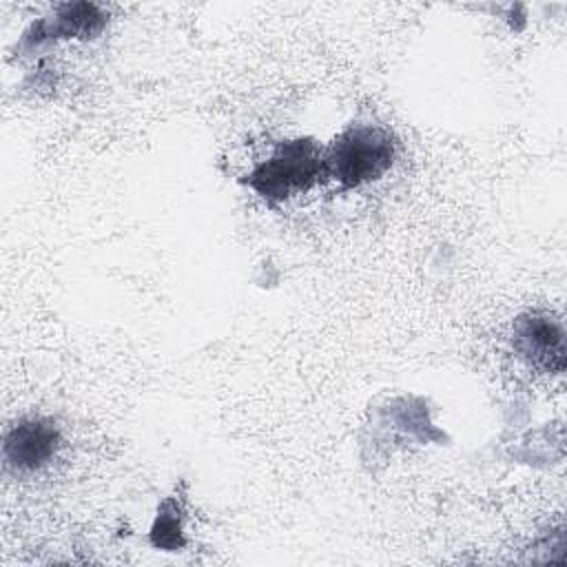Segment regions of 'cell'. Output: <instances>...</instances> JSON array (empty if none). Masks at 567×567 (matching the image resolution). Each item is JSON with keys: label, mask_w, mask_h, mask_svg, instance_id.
Returning a JSON list of instances; mask_svg holds the SVG:
<instances>
[{"label": "cell", "mask_w": 567, "mask_h": 567, "mask_svg": "<svg viewBox=\"0 0 567 567\" xmlns=\"http://www.w3.org/2000/svg\"><path fill=\"white\" fill-rule=\"evenodd\" d=\"M177 507L173 503H164L159 509V516L153 525V543L164 549H177L182 547V523L175 516Z\"/></svg>", "instance_id": "6"}, {"label": "cell", "mask_w": 567, "mask_h": 567, "mask_svg": "<svg viewBox=\"0 0 567 567\" xmlns=\"http://www.w3.org/2000/svg\"><path fill=\"white\" fill-rule=\"evenodd\" d=\"M392 162V135L379 126H352L343 131L323 155L326 177L341 188H357L379 179Z\"/></svg>", "instance_id": "2"}, {"label": "cell", "mask_w": 567, "mask_h": 567, "mask_svg": "<svg viewBox=\"0 0 567 567\" xmlns=\"http://www.w3.org/2000/svg\"><path fill=\"white\" fill-rule=\"evenodd\" d=\"M106 22V16L95 7L86 2L78 4H64L55 18L49 33L62 35V38H95Z\"/></svg>", "instance_id": "5"}, {"label": "cell", "mask_w": 567, "mask_h": 567, "mask_svg": "<svg viewBox=\"0 0 567 567\" xmlns=\"http://www.w3.org/2000/svg\"><path fill=\"white\" fill-rule=\"evenodd\" d=\"M326 177L323 153L312 140H290L248 173V186L268 204L306 193Z\"/></svg>", "instance_id": "1"}, {"label": "cell", "mask_w": 567, "mask_h": 567, "mask_svg": "<svg viewBox=\"0 0 567 567\" xmlns=\"http://www.w3.org/2000/svg\"><path fill=\"white\" fill-rule=\"evenodd\" d=\"M60 447V430L51 419H20L4 436V461L16 472L44 467Z\"/></svg>", "instance_id": "4"}, {"label": "cell", "mask_w": 567, "mask_h": 567, "mask_svg": "<svg viewBox=\"0 0 567 567\" xmlns=\"http://www.w3.org/2000/svg\"><path fill=\"white\" fill-rule=\"evenodd\" d=\"M512 346L529 365L543 372L565 370V330L549 312L532 310L514 321Z\"/></svg>", "instance_id": "3"}]
</instances>
